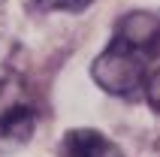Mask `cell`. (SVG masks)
I'll return each mask as SVG.
<instances>
[{
    "instance_id": "cell-1",
    "label": "cell",
    "mask_w": 160,
    "mask_h": 157,
    "mask_svg": "<svg viewBox=\"0 0 160 157\" xmlns=\"http://www.w3.org/2000/svg\"><path fill=\"white\" fill-rule=\"evenodd\" d=\"M160 54V15L130 12L118 21L112 43L103 48L91 76L103 91L115 97H130L148 82L154 58Z\"/></svg>"
},
{
    "instance_id": "cell-2",
    "label": "cell",
    "mask_w": 160,
    "mask_h": 157,
    "mask_svg": "<svg viewBox=\"0 0 160 157\" xmlns=\"http://www.w3.org/2000/svg\"><path fill=\"white\" fill-rule=\"evenodd\" d=\"M36 127V109L24 76L6 58H0V154L24 145Z\"/></svg>"
},
{
    "instance_id": "cell-3",
    "label": "cell",
    "mask_w": 160,
    "mask_h": 157,
    "mask_svg": "<svg viewBox=\"0 0 160 157\" xmlns=\"http://www.w3.org/2000/svg\"><path fill=\"white\" fill-rule=\"evenodd\" d=\"M63 157H124L115 142L94 127H76L63 136Z\"/></svg>"
},
{
    "instance_id": "cell-4",
    "label": "cell",
    "mask_w": 160,
    "mask_h": 157,
    "mask_svg": "<svg viewBox=\"0 0 160 157\" xmlns=\"http://www.w3.org/2000/svg\"><path fill=\"white\" fill-rule=\"evenodd\" d=\"M36 3L42 9H48V12H82L94 0H36Z\"/></svg>"
},
{
    "instance_id": "cell-5",
    "label": "cell",
    "mask_w": 160,
    "mask_h": 157,
    "mask_svg": "<svg viewBox=\"0 0 160 157\" xmlns=\"http://www.w3.org/2000/svg\"><path fill=\"white\" fill-rule=\"evenodd\" d=\"M145 97H148L151 109H154V112L160 115V70L148 76V82H145Z\"/></svg>"
}]
</instances>
